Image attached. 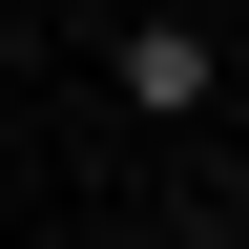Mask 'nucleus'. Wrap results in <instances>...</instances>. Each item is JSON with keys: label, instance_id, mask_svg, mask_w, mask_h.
I'll return each mask as SVG.
<instances>
[{"label": "nucleus", "instance_id": "1", "mask_svg": "<svg viewBox=\"0 0 249 249\" xmlns=\"http://www.w3.org/2000/svg\"><path fill=\"white\" fill-rule=\"evenodd\" d=\"M104 83H124L145 124H187L208 83H229V42H208V21H124V62H104Z\"/></svg>", "mask_w": 249, "mask_h": 249}]
</instances>
